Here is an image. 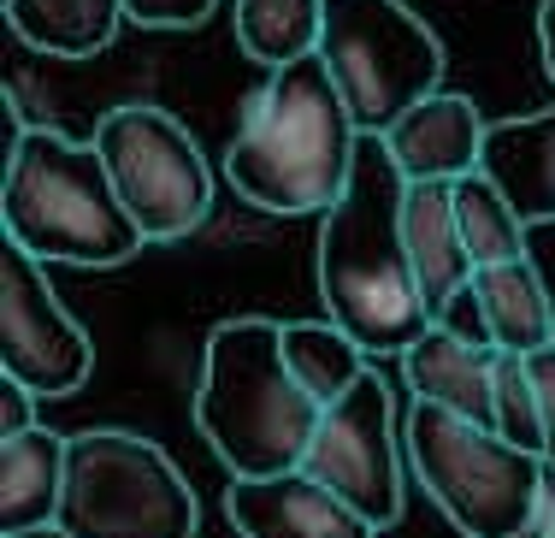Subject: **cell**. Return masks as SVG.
<instances>
[{"mask_svg":"<svg viewBox=\"0 0 555 538\" xmlns=\"http://www.w3.org/2000/svg\"><path fill=\"white\" fill-rule=\"evenodd\" d=\"M402 195H408V178L390 161L385 137H361L349 190L320 219V255H313L325 313L373 361L385 356L402 361L431 332V308L420 296L408 238H402Z\"/></svg>","mask_w":555,"mask_h":538,"instance_id":"cell-1","label":"cell"},{"mask_svg":"<svg viewBox=\"0 0 555 538\" xmlns=\"http://www.w3.org/2000/svg\"><path fill=\"white\" fill-rule=\"evenodd\" d=\"M354 130L332 72L320 54L278 65L255 101L243 107V130L224 149V178L260 214H332L354 172Z\"/></svg>","mask_w":555,"mask_h":538,"instance_id":"cell-2","label":"cell"},{"mask_svg":"<svg viewBox=\"0 0 555 538\" xmlns=\"http://www.w3.org/2000/svg\"><path fill=\"white\" fill-rule=\"evenodd\" d=\"M320 402L296 385L284 361V320L236 313L207 332L195 426L231 467V479H278L308 462L320 432Z\"/></svg>","mask_w":555,"mask_h":538,"instance_id":"cell-3","label":"cell"},{"mask_svg":"<svg viewBox=\"0 0 555 538\" xmlns=\"http://www.w3.org/2000/svg\"><path fill=\"white\" fill-rule=\"evenodd\" d=\"M0 226L7 243L42 267H125L149 243L118 202L95 142H72L48 125H30L12 149L0 178Z\"/></svg>","mask_w":555,"mask_h":538,"instance_id":"cell-4","label":"cell"},{"mask_svg":"<svg viewBox=\"0 0 555 538\" xmlns=\"http://www.w3.org/2000/svg\"><path fill=\"white\" fill-rule=\"evenodd\" d=\"M408 467L461 538H526L544 521V456H526L496 426L431 402L402 414Z\"/></svg>","mask_w":555,"mask_h":538,"instance_id":"cell-5","label":"cell"},{"mask_svg":"<svg viewBox=\"0 0 555 538\" xmlns=\"http://www.w3.org/2000/svg\"><path fill=\"white\" fill-rule=\"evenodd\" d=\"M60 527L72 538H195L190 479L142 432H77L65 450Z\"/></svg>","mask_w":555,"mask_h":538,"instance_id":"cell-6","label":"cell"},{"mask_svg":"<svg viewBox=\"0 0 555 538\" xmlns=\"http://www.w3.org/2000/svg\"><path fill=\"white\" fill-rule=\"evenodd\" d=\"M320 60L361 137H385L443 84V42L402 0H325Z\"/></svg>","mask_w":555,"mask_h":538,"instance_id":"cell-7","label":"cell"},{"mask_svg":"<svg viewBox=\"0 0 555 538\" xmlns=\"http://www.w3.org/2000/svg\"><path fill=\"white\" fill-rule=\"evenodd\" d=\"M89 142L101 149L118 202L149 243H183L195 226H207L214 172L183 119H171L154 101H125V107L101 113Z\"/></svg>","mask_w":555,"mask_h":538,"instance_id":"cell-8","label":"cell"},{"mask_svg":"<svg viewBox=\"0 0 555 538\" xmlns=\"http://www.w3.org/2000/svg\"><path fill=\"white\" fill-rule=\"evenodd\" d=\"M402 462H408V438L396 432L390 379L378 367H366L361 385L320 414L301 474L337 491L354 515L385 533L402 521Z\"/></svg>","mask_w":555,"mask_h":538,"instance_id":"cell-9","label":"cell"},{"mask_svg":"<svg viewBox=\"0 0 555 538\" xmlns=\"http://www.w3.org/2000/svg\"><path fill=\"white\" fill-rule=\"evenodd\" d=\"M95 367L89 332L54 296L48 267L18 243L0 248V373L36 397H72Z\"/></svg>","mask_w":555,"mask_h":538,"instance_id":"cell-10","label":"cell"},{"mask_svg":"<svg viewBox=\"0 0 555 538\" xmlns=\"http://www.w3.org/2000/svg\"><path fill=\"white\" fill-rule=\"evenodd\" d=\"M224 515L236 538H378L373 521H361L337 491H325L301 467L278 479H231Z\"/></svg>","mask_w":555,"mask_h":538,"instance_id":"cell-11","label":"cell"},{"mask_svg":"<svg viewBox=\"0 0 555 538\" xmlns=\"http://www.w3.org/2000/svg\"><path fill=\"white\" fill-rule=\"evenodd\" d=\"M485 137L491 125L479 119V107L455 89H438L385 130V149L408 183H455L467 172H485Z\"/></svg>","mask_w":555,"mask_h":538,"instance_id":"cell-12","label":"cell"},{"mask_svg":"<svg viewBox=\"0 0 555 538\" xmlns=\"http://www.w3.org/2000/svg\"><path fill=\"white\" fill-rule=\"evenodd\" d=\"M402 238L408 260H414L420 296H426L431 320L473 284V255L461 243V219H455V183H408L402 195Z\"/></svg>","mask_w":555,"mask_h":538,"instance_id":"cell-13","label":"cell"},{"mask_svg":"<svg viewBox=\"0 0 555 538\" xmlns=\"http://www.w3.org/2000/svg\"><path fill=\"white\" fill-rule=\"evenodd\" d=\"M402 373H408L414 402H431V409H449L461 420H479V426L496 420V349H473L461 337H449L443 325H431L402 356Z\"/></svg>","mask_w":555,"mask_h":538,"instance_id":"cell-14","label":"cell"},{"mask_svg":"<svg viewBox=\"0 0 555 538\" xmlns=\"http://www.w3.org/2000/svg\"><path fill=\"white\" fill-rule=\"evenodd\" d=\"M65 450L72 438L36 426L24 438H0V533H30L60 521Z\"/></svg>","mask_w":555,"mask_h":538,"instance_id":"cell-15","label":"cell"},{"mask_svg":"<svg viewBox=\"0 0 555 538\" xmlns=\"http://www.w3.org/2000/svg\"><path fill=\"white\" fill-rule=\"evenodd\" d=\"M485 172L502 183L520 219H555V107L532 119H502L485 137Z\"/></svg>","mask_w":555,"mask_h":538,"instance_id":"cell-16","label":"cell"},{"mask_svg":"<svg viewBox=\"0 0 555 538\" xmlns=\"http://www.w3.org/2000/svg\"><path fill=\"white\" fill-rule=\"evenodd\" d=\"M473 291L485 302L491 320V344L502 356H538L555 344V313H550V291L538 279L532 260H508V267H479Z\"/></svg>","mask_w":555,"mask_h":538,"instance_id":"cell-17","label":"cell"},{"mask_svg":"<svg viewBox=\"0 0 555 538\" xmlns=\"http://www.w3.org/2000/svg\"><path fill=\"white\" fill-rule=\"evenodd\" d=\"M7 24L54 60H89L118 36L125 0H7Z\"/></svg>","mask_w":555,"mask_h":538,"instance_id":"cell-18","label":"cell"},{"mask_svg":"<svg viewBox=\"0 0 555 538\" xmlns=\"http://www.w3.org/2000/svg\"><path fill=\"white\" fill-rule=\"evenodd\" d=\"M284 361H289V373H296V385L308 390L320 409L343 402L361 385L366 367H373V356H366L337 320H284Z\"/></svg>","mask_w":555,"mask_h":538,"instance_id":"cell-19","label":"cell"},{"mask_svg":"<svg viewBox=\"0 0 555 538\" xmlns=\"http://www.w3.org/2000/svg\"><path fill=\"white\" fill-rule=\"evenodd\" d=\"M325 0H236V42L255 65H296L320 54Z\"/></svg>","mask_w":555,"mask_h":538,"instance_id":"cell-20","label":"cell"},{"mask_svg":"<svg viewBox=\"0 0 555 538\" xmlns=\"http://www.w3.org/2000/svg\"><path fill=\"white\" fill-rule=\"evenodd\" d=\"M455 219H461V243H467L473 267L526 260V219H520V207L502 195V183L491 172L455 178Z\"/></svg>","mask_w":555,"mask_h":538,"instance_id":"cell-21","label":"cell"},{"mask_svg":"<svg viewBox=\"0 0 555 538\" xmlns=\"http://www.w3.org/2000/svg\"><path fill=\"white\" fill-rule=\"evenodd\" d=\"M491 426L514 444V450L544 456V402H538L526 356H502L496 349V420Z\"/></svg>","mask_w":555,"mask_h":538,"instance_id":"cell-22","label":"cell"},{"mask_svg":"<svg viewBox=\"0 0 555 538\" xmlns=\"http://www.w3.org/2000/svg\"><path fill=\"white\" fill-rule=\"evenodd\" d=\"M214 7L219 0H125V18H137L142 30H190Z\"/></svg>","mask_w":555,"mask_h":538,"instance_id":"cell-23","label":"cell"},{"mask_svg":"<svg viewBox=\"0 0 555 538\" xmlns=\"http://www.w3.org/2000/svg\"><path fill=\"white\" fill-rule=\"evenodd\" d=\"M431 325H443L449 337H461V344H473V349H496V344H491V320H485V302H479V291H473V284H467L455 302H449V308H443Z\"/></svg>","mask_w":555,"mask_h":538,"instance_id":"cell-24","label":"cell"},{"mask_svg":"<svg viewBox=\"0 0 555 538\" xmlns=\"http://www.w3.org/2000/svg\"><path fill=\"white\" fill-rule=\"evenodd\" d=\"M36 390H24L18 379L0 373V438H24V432H36L42 420H36Z\"/></svg>","mask_w":555,"mask_h":538,"instance_id":"cell-25","label":"cell"},{"mask_svg":"<svg viewBox=\"0 0 555 538\" xmlns=\"http://www.w3.org/2000/svg\"><path fill=\"white\" fill-rule=\"evenodd\" d=\"M526 367H532L538 402H544V462L555 467V344L538 349V356H526Z\"/></svg>","mask_w":555,"mask_h":538,"instance_id":"cell-26","label":"cell"},{"mask_svg":"<svg viewBox=\"0 0 555 538\" xmlns=\"http://www.w3.org/2000/svg\"><path fill=\"white\" fill-rule=\"evenodd\" d=\"M526 260L538 267V279L550 291V313H555V219H532L526 226Z\"/></svg>","mask_w":555,"mask_h":538,"instance_id":"cell-27","label":"cell"},{"mask_svg":"<svg viewBox=\"0 0 555 538\" xmlns=\"http://www.w3.org/2000/svg\"><path fill=\"white\" fill-rule=\"evenodd\" d=\"M538 54H544V72H550V84H555V0L538 7Z\"/></svg>","mask_w":555,"mask_h":538,"instance_id":"cell-28","label":"cell"},{"mask_svg":"<svg viewBox=\"0 0 555 538\" xmlns=\"http://www.w3.org/2000/svg\"><path fill=\"white\" fill-rule=\"evenodd\" d=\"M0 538H72L60 527V521H48V527H30V533H0Z\"/></svg>","mask_w":555,"mask_h":538,"instance_id":"cell-29","label":"cell"},{"mask_svg":"<svg viewBox=\"0 0 555 538\" xmlns=\"http://www.w3.org/2000/svg\"><path fill=\"white\" fill-rule=\"evenodd\" d=\"M538 538H555V509H544V521H538Z\"/></svg>","mask_w":555,"mask_h":538,"instance_id":"cell-30","label":"cell"}]
</instances>
